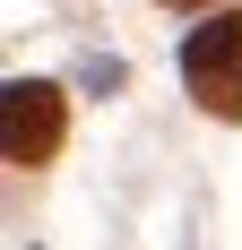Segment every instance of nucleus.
Returning a JSON list of instances; mask_svg holds the SVG:
<instances>
[{
  "label": "nucleus",
  "mask_w": 242,
  "mask_h": 250,
  "mask_svg": "<svg viewBox=\"0 0 242 250\" xmlns=\"http://www.w3.org/2000/svg\"><path fill=\"white\" fill-rule=\"evenodd\" d=\"M0 104H9V164H52V147H61V86L18 78Z\"/></svg>",
  "instance_id": "2"
},
{
  "label": "nucleus",
  "mask_w": 242,
  "mask_h": 250,
  "mask_svg": "<svg viewBox=\"0 0 242 250\" xmlns=\"http://www.w3.org/2000/svg\"><path fill=\"white\" fill-rule=\"evenodd\" d=\"M182 78H191V95L208 104L217 121H242V9H234V18L191 26V43H182Z\"/></svg>",
  "instance_id": "1"
},
{
  "label": "nucleus",
  "mask_w": 242,
  "mask_h": 250,
  "mask_svg": "<svg viewBox=\"0 0 242 250\" xmlns=\"http://www.w3.org/2000/svg\"><path fill=\"white\" fill-rule=\"evenodd\" d=\"M173 9H191V0H173Z\"/></svg>",
  "instance_id": "3"
}]
</instances>
